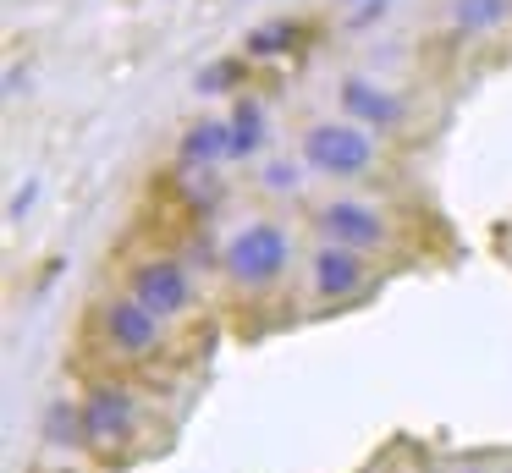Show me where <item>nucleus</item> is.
Listing matches in <instances>:
<instances>
[{"instance_id": "obj_11", "label": "nucleus", "mask_w": 512, "mask_h": 473, "mask_svg": "<svg viewBox=\"0 0 512 473\" xmlns=\"http://www.w3.org/2000/svg\"><path fill=\"white\" fill-rule=\"evenodd\" d=\"M226 127H232V160H254L270 138V110L254 88L232 94V110H226Z\"/></svg>"}, {"instance_id": "obj_16", "label": "nucleus", "mask_w": 512, "mask_h": 473, "mask_svg": "<svg viewBox=\"0 0 512 473\" xmlns=\"http://www.w3.org/2000/svg\"><path fill=\"white\" fill-rule=\"evenodd\" d=\"M303 171H309L303 160L276 154V160H265V171H259V187H265L270 198H287V193H298V187H303Z\"/></svg>"}, {"instance_id": "obj_4", "label": "nucleus", "mask_w": 512, "mask_h": 473, "mask_svg": "<svg viewBox=\"0 0 512 473\" xmlns=\"http://www.w3.org/2000/svg\"><path fill=\"white\" fill-rule=\"evenodd\" d=\"M78 407H83V451H94V457H116L144 429V402L122 380H89Z\"/></svg>"}, {"instance_id": "obj_7", "label": "nucleus", "mask_w": 512, "mask_h": 473, "mask_svg": "<svg viewBox=\"0 0 512 473\" xmlns=\"http://www.w3.org/2000/svg\"><path fill=\"white\" fill-rule=\"evenodd\" d=\"M364 286H369V253L342 248V242H320V248H314V259H309L314 303L342 308V303H353V297H364Z\"/></svg>"}, {"instance_id": "obj_5", "label": "nucleus", "mask_w": 512, "mask_h": 473, "mask_svg": "<svg viewBox=\"0 0 512 473\" xmlns=\"http://www.w3.org/2000/svg\"><path fill=\"white\" fill-rule=\"evenodd\" d=\"M127 292L144 308H155L160 319H188L199 308V281H193V264L182 253H144V259L127 264Z\"/></svg>"}, {"instance_id": "obj_3", "label": "nucleus", "mask_w": 512, "mask_h": 473, "mask_svg": "<svg viewBox=\"0 0 512 473\" xmlns=\"http://www.w3.org/2000/svg\"><path fill=\"white\" fill-rule=\"evenodd\" d=\"M94 314V341L105 347L111 363H155L166 352V330L171 319H160L155 308H144L133 292H105Z\"/></svg>"}, {"instance_id": "obj_14", "label": "nucleus", "mask_w": 512, "mask_h": 473, "mask_svg": "<svg viewBox=\"0 0 512 473\" xmlns=\"http://www.w3.org/2000/svg\"><path fill=\"white\" fill-rule=\"evenodd\" d=\"M248 72H254V61H248L243 50H237V55H215V61L199 66V77H193V94H204V99L243 94V88H248Z\"/></svg>"}, {"instance_id": "obj_15", "label": "nucleus", "mask_w": 512, "mask_h": 473, "mask_svg": "<svg viewBox=\"0 0 512 473\" xmlns=\"http://www.w3.org/2000/svg\"><path fill=\"white\" fill-rule=\"evenodd\" d=\"M182 204H188L199 220H210L215 209L226 204V182H221V171H188V176H182Z\"/></svg>"}, {"instance_id": "obj_13", "label": "nucleus", "mask_w": 512, "mask_h": 473, "mask_svg": "<svg viewBox=\"0 0 512 473\" xmlns=\"http://www.w3.org/2000/svg\"><path fill=\"white\" fill-rule=\"evenodd\" d=\"M39 440H45L50 451H83V407L72 402V396L45 402V413H39Z\"/></svg>"}, {"instance_id": "obj_1", "label": "nucleus", "mask_w": 512, "mask_h": 473, "mask_svg": "<svg viewBox=\"0 0 512 473\" xmlns=\"http://www.w3.org/2000/svg\"><path fill=\"white\" fill-rule=\"evenodd\" d=\"M292 259H298V237L281 226L276 215H254L221 242V275L232 292L243 297H265L276 292L292 275Z\"/></svg>"}, {"instance_id": "obj_10", "label": "nucleus", "mask_w": 512, "mask_h": 473, "mask_svg": "<svg viewBox=\"0 0 512 473\" xmlns=\"http://www.w3.org/2000/svg\"><path fill=\"white\" fill-rule=\"evenodd\" d=\"M221 160H232V127H226V116L188 121L182 138H177V165L182 171H215Z\"/></svg>"}, {"instance_id": "obj_12", "label": "nucleus", "mask_w": 512, "mask_h": 473, "mask_svg": "<svg viewBox=\"0 0 512 473\" xmlns=\"http://www.w3.org/2000/svg\"><path fill=\"white\" fill-rule=\"evenodd\" d=\"M446 22L457 39H485L512 22V0H446Z\"/></svg>"}, {"instance_id": "obj_17", "label": "nucleus", "mask_w": 512, "mask_h": 473, "mask_svg": "<svg viewBox=\"0 0 512 473\" xmlns=\"http://www.w3.org/2000/svg\"><path fill=\"white\" fill-rule=\"evenodd\" d=\"M34 204H39V182H34V176H28V182L17 187V193H12V204H6V220H12V226H23V215H28V209H34Z\"/></svg>"}, {"instance_id": "obj_6", "label": "nucleus", "mask_w": 512, "mask_h": 473, "mask_svg": "<svg viewBox=\"0 0 512 473\" xmlns=\"http://www.w3.org/2000/svg\"><path fill=\"white\" fill-rule=\"evenodd\" d=\"M314 231H320V242H342V248H358V253H391L397 248V226H391L386 209L364 204V198H325L320 209H314Z\"/></svg>"}, {"instance_id": "obj_19", "label": "nucleus", "mask_w": 512, "mask_h": 473, "mask_svg": "<svg viewBox=\"0 0 512 473\" xmlns=\"http://www.w3.org/2000/svg\"><path fill=\"white\" fill-rule=\"evenodd\" d=\"M342 6H358V0H342Z\"/></svg>"}, {"instance_id": "obj_18", "label": "nucleus", "mask_w": 512, "mask_h": 473, "mask_svg": "<svg viewBox=\"0 0 512 473\" xmlns=\"http://www.w3.org/2000/svg\"><path fill=\"white\" fill-rule=\"evenodd\" d=\"M6 94L23 99V66H12V72H6Z\"/></svg>"}, {"instance_id": "obj_2", "label": "nucleus", "mask_w": 512, "mask_h": 473, "mask_svg": "<svg viewBox=\"0 0 512 473\" xmlns=\"http://www.w3.org/2000/svg\"><path fill=\"white\" fill-rule=\"evenodd\" d=\"M298 160L325 182H364L380 165V132L358 127V121H309L298 138Z\"/></svg>"}, {"instance_id": "obj_9", "label": "nucleus", "mask_w": 512, "mask_h": 473, "mask_svg": "<svg viewBox=\"0 0 512 473\" xmlns=\"http://www.w3.org/2000/svg\"><path fill=\"white\" fill-rule=\"evenodd\" d=\"M309 39H314V22L309 17H265V22H254V28L243 33V55L254 66H265V61H292L298 50H309Z\"/></svg>"}, {"instance_id": "obj_8", "label": "nucleus", "mask_w": 512, "mask_h": 473, "mask_svg": "<svg viewBox=\"0 0 512 473\" xmlns=\"http://www.w3.org/2000/svg\"><path fill=\"white\" fill-rule=\"evenodd\" d=\"M336 105H342L347 121H358V127H369V132H380V138H391V132L408 127V99H402L397 88L375 83V77L347 72L342 83H336Z\"/></svg>"}]
</instances>
